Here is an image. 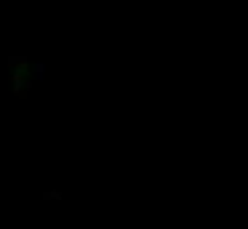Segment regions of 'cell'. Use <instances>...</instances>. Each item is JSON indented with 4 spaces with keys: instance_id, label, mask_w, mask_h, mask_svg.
I'll return each instance as SVG.
<instances>
[{
    "instance_id": "1",
    "label": "cell",
    "mask_w": 248,
    "mask_h": 229,
    "mask_svg": "<svg viewBox=\"0 0 248 229\" xmlns=\"http://www.w3.org/2000/svg\"><path fill=\"white\" fill-rule=\"evenodd\" d=\"M35 64L27 61V59H11V83H14V91H16L19 96H24L30 91V85L35 83V77H40L38 72H35Z\"/></svg>"
}]
</instances>
